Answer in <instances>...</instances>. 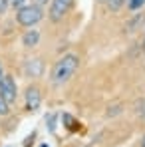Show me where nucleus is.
I'll list each match as a JSON object with an SVG mask.
<instances>
[{
    "label": "nucleus",
    "instance_id": "f257e3e1",
    "mask_svg": "<svg viewBox=\"0 0 145 147\" xmlns=\"http://www.w3.org/2000/svg\"><path fill=\"white\" fill-rule=\"evenodd\" d=\"M78 64H80V58L76 54H66L64 58H60L52 70V82L54 84H66L70 78H72L76 70H78Z\"/></svg>",
    "mask_w": 145,
    "mask_h": 147
},
{
    "label": "nucleus",
    "instance_id": "f03ea898",
    "mask_svg": "<svg viewBox=\"0 0 145 147\" xmlns=\"http://www.w3.org/2000/svg\"><path fill=\"white\" fill-rule=\"evenodd\" d=\"M42 18H44V12H42V6H38V4L22 6V8H18V12H16V20H18V24L24 26V28H32V26H36Z\"/></svg>",
    "mask_w": 145,
    "mask_h": 147
},
{
    "label": "nucleus",
    "instance_id": "7ed1b4c3",
    "mask_svg": "<svg viewBox=\"0 0 145 147\" xmlns=\"http://www.w3.org/2000/svg\"><path fill=\"white\" fill-rule=\"evenodd\" d=\"M0 94H2V98L6 99L8 103L16 101V98H18V86L12 80V76H2V80H0Z\"/></svg>",
    "mask_w": 145,
    "mask_h": 147
},
{
    "label": "nucleus",
    "instance_id": "20e7f679",
    "mask_svg": "<svg viewBox=\"0 0 145 147\" xmlns=\"http://www.w3.org/2000/svg\"><path fill=\"white\" fill-rule=\"evenodd\" d=\"M74 0H52V6H50V20L52 22H60L72 8Z\"/></svg>",
    "mask_w": 145,
    "mask_h": 147
},
{
    "label": "nucleus",
    "instance_id": "39448f33",
    "mask_svg": "<svg viewBox=\"0 0 145 147\" xmlns=\"http://www.w3.org/2000/svg\"><path fill=\"white\" fill-rule=\"evenodd\" d=\"M40 101H42L40 90H38L36 86H30V88L26 90V107H28L30 111H34V109L40 107Z\"/></svg>",
    "mask_w": 145,
    "mask_h": 147
},
{
    "label": "nucleus",
    "instance_id": "423d86ee",
    "mask_svg": "<svg viewBox=\"0 0 145 147\" xmlns=\"http://www.w3.org/2000/svg\"><path fill=\"white\" fill-rule=\"evenodd\" d=\"M38 42H40V32H38V30H26L24 32V36H22V46L34 48V46H38Z\"/></svg>",
    "mask_w": 145,
    "mask_h": 147
},
{
    "label": "nucleus",
    "instance_id": "0eeeda50",
    "mask_svg": "<svg viewBox=\"0 0 145 147\" xmlns=\"http://www.w3.org/2000/svg\"><path fill=\"white\" fill-rule=\"evenodd\" d=\"M26 72L30 74V76H34V78L42 76V72H44V64H42V60H38V58L28 60V64H26Z\"/></svg>",
    "mask_w": 145,
    "mask_h": 147
},
{
    "label": "nucleus",
    "instance_id": "6e6552de",
    "mask_svg": "<svg viewBox=\"0 0 145 147\" xmlns=\"http://www.w3.org/2000/svg\"><path fill=\"white\" fill-rule=\"evenodd\" d=\"M143 22H145V16H143V14H139V16H137V18H133L129 24H125V30H127V32H135V30H137V26L143 24Z\"/></svg>",
    "mask_w": 145,
    "mask_h": 147
},
{
    "label": "nucleus",
    "instance_id": "1a4fd4ad",
    "mask_svg": "<svg viewBox=\"0 0 145 147\" xmlns=\"http://www.w3.org/2000/svg\"><path fill=\"white\" fill-rule=\"evenodd\" d=\"M125 2H127V0H107V6H109V10H111V12H117Z\"/></svg>",
    "mask_w": 145,
    "mask_h": 147
},
{
    "label": "nucleus",
    "instance_id": "9d476101",
    "mask_svg": "<svg viewBox=\"0 0 145 147\" xmlns=\"http://www.w3.org/2000/svg\"><path fill=\"white\" fill-rule=\"evenodd\" d=\"M8 111H10V103L2 98V94H0V115H8Z\"/></svg>",
    "mask_w": 145,
    "mask_h": 147
},
{
    "label": "nucleus",
    "instance_id": "9b49d317",
    "mask_svg": "<svg viewBox=\"0 0 145 147\" xmlns=\"http://www.w3.org/2000/svg\"><path fill=\"white\" fill-rule=\"evenodd\" d=\"M143 4H145V0H127V6H129V10H139Z\"/></svg>",
    "mask_w": 145,
    "mask_h": 147
},
{
    "label": "nucleus",
    "instance_id": "f8f14e48",
    "mask_svg": "<svg viewBox=\"0 0 145 147\" xmlns=\"http://www.w3.org/2000/svg\"><path fill=\"white\" fill-rule=\"evenodd\" d=\"M10 6V0H0V14H4Z\"/></svg>",
    "mask_w": 145,
    "mask_h": 147
},
{
    "label": "nucleus",
    "instance_id": "ddd939ff",
    "mask_svg": "<svg viewBox=\"0 0 145 147\" xmlns=\"http://www.w3.org/2000/svg\"><path fill=\"white\" fill-rule=\"evenodd\" d=\"M26 4V0H10V6H14V8H22Z\"/></svg>",
    "mask_w": 145,
    "mask_h": 147
},
{
    "label": "nucleus",
    "instance_id": "4468645a",
    "mask_svg": "<svg viewBox=\"0 0 145 147\" xmlns=\"http://www.w3.org/2000/svg\"><path fill=\"white\" fill-rule=\"evenodd\" d=\"M34 4H38V6H44V4H48V0H32Z\"/></svg>",
    "mask_w": 145,
    "mask_h": 147
},
{
    "label": "nucleus",
    "instance_id": "2eb2a0df",
    "mask_svg": "<svg viewBox=\"0 0 145 147\" xmlns=\"http://www.w3.org/2000/svg\"><path fill=\"white\" fill-rule=\"evenodd\" d=\"M2 76H4V70H2V64H0V80H2Z\"/></svg>",
    "mask_w": 145,
    "mask_h": 147
},
{
    "label": "nucleus",
    "instance_id": "dca6fc26",
    "mask_svg": "<svg viewBox=\"0 0 145 147\" xmlns=\"http://www.w3.org/2000/svg\"><path fill=\"white\" fill-rule=\"evenodd\" d=\"M141 145H143V147H145V137H143V141H141Z\"/></svg>",
    "mask_w": 145,
    "mask_h": 147
},
{
    "label": "nucleus",
    "instance_id": "f3484780",
    "mask_svg": "<svg viewBox=\"0 0 145 147\" xmlns=\"http://www.w3.org/2000/svg\"><path fill=\"white\" fill-rule=\"evenodd\" d=\"M40 147H48V145H46V143H42V145H40Z\"/></svg>",
    "mask_w": 145,
    "mask_h": 147
},
{
    "label": "nucleus",
    "instance_id": "a211bd4d",
    "mask_svg": "<svg viewBox=\"0 0 145 147\" xmlns=\"http://www.w3.org/2000/svg\"><path fill=\"white\" fill-rule=\"evenodd\" d=\"M143 115H145V103H143Z\"/></svg>",
    "mask_w": 145,
    "mask_h": 147
},
{
    "label": "nucleus",
    "instance_id": "6ab92c4d",
    "mask_svg": "<svg viewBox=\"0 0 145 147\" xmlns=\"http://www.w3.org/2000/svg\"><path fill=\"white\" fill-rule=\"evenodd\" d=\"M99 2H107V0H99Z\"/></svg>",
    "mask_w": 145,
    "mask_h": 147
}]
</instances>
